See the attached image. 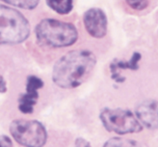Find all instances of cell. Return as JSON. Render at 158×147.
I'll use <instances>...</instances> for the list:
<instances>
[{
	"mask_svg": "<svg viewBox=\"0 0 158 147\" xmlns=\"http://www.w3.org/2000/svg\"><path fill=\"white\" fill-rule=\"evenodd\" d=\"M97 63V56L91 50L81 49L69 51L54 64L52 83L63 89L79 87L89 78Z\"/></svg>",
	"mask_w": 158,
	"mask_h": 147,
	"instance_id": "1",
	"label": "cell"
},
{
	"mask_svg": "<svg viewBox=\"0 0 158 147\" xmlns=\"http://www.w3.org/2000/svg\"><path fill=\"white\" fill-rule=\"evenodd\" d=\"M140 124L147 129H158V101L146 100L137 106L134 111Z\"/></svg>",
	"mask_w": 158,
	"mask_h": 147,
	"instance_id": "8",
	"label": "cell"
},
{
	"mask_svg": "<svg viewBox=\"0 0 158 147\" xmlns=\"http://www.w3.org/2000/svg\"><path fill=\"white\" fill-rule=\"evenodd\" d=\"M74 147H92L91 146L90 143L86 139L83 138V137H78L76 139L75 144Z\"/></svg>",
	"mask_w": 158,
	"mask_h": 147,
	"instance_id": "15",
	"label": "cell"
},
{
	"mask_svg": "<svg viewBox=\"0 0 158 147\" xmlns=\"http://www.w3.org/2000/svg\"><path fill=\"white\" fill-rule=\"evenodd\" d=\"M103 147H142L137 141L122 137H113L106 140Z\"/></svg>",
	"mask_w": 158,
	"mask_h": 147,
	"instance_id": "11",
	"label": "cell"
},
{
	"mask_svg": "<svg viewBox=\"0 0 158 147\" xmlns=\"http://www.w3.org/2000/svg\"><path fill=\"white\" fill-rule=\"evenodd\" d=\"M83 22L89 36L100 39L104 38L108 31V18L102 9L93 7L83 13Z\"/></svg>",
	"mask_w": 158,
	"mask_h": 147,
	"instance_id": "6",
	"label": "cell"
},
{
	"mask_svg": "<svg viewBox=\"0 0 158 147\" xmlns=\"http://www.w3.org/2000/svg\"><path fill=\"white\" fill-rule=\"evenodd\" d=\"M9 133L15 142L24 147H43L48 138L45 126L35 120H14L9 125Z\"/></svg>",
	"mask_w": 158,
	"mask_h": 147,
	"instance_id": "5",
	"label": "cell"
},
{
	"mask_svg": "<svg viewBox=\"0 0 158 147\" xmlns=\"http://www.w3.org/2000/svg\"><path fill=\"white\" fill-rule=\"evenodd\" d=\"M12 141L6 135H0V147H12Z\"/></svg>",
	"mask_w": 158,
	"mask_h": 147,
	"instance_id": "14",
	"label": "cell"
},
{
	"mask_svg": "<svg viewBox=\"0 0 158 147\" xmlns=\"http://www.w3.org/2000/svg\"><path fill=\"white\" fill-rule=\"evenodd\" d=\"M99 118L106 131L117 135L139 133L143 129L130 109L106 107L100 111Z\"/></svg>",
	"mask_w": 158,
	"mask_h": 147,
	"instance_id": "4",
	"label": "cell"
},
{
	"mask_svg": "<svg viewBox=\"0 0 158 147\" xmlns=\"http://www.w3.org/2000/svg\"><path fill=\"white\" fill-rule=\"evenodd\" d=\"M46 4L56 13L68 15L73 9V0H45Z\"/></svg>",
	"mask_w": 158,
	"mask_h": 147,
	"instance_id": "10",
	"label": "cell"
},
{
	"mask_svg": "<svg viewBox=\"0 0 158 147\" xmlns=\"http://www.w3.org/2000/svg\"><path fill=\"white\" fill-rule=\"evenodd\" d=\"M125 2L133 10L141 12L149 6L150 0H125Z\"/></svg>",
	"mask_w": 158,
	"mask_h": 147,
	"instance_id": "13",
	"label": "cell"
},
{
	"mask_svg": "<svg viewBox=\"0 0 158 147\" xmlns=\"http://www.w3.org/2000/svg\"><path fill=\"white\" fill-rule=\"evenodd\" d=\"M30 32L29 21L20 11L0 3V46L21 44Z\"/></svg>",
	"mask_w": 158,
	"mask_h": 147,
	"instance_id": "3",
	"label": "cell"
},
{
	"mask_svg": "<svg viewBox=\"0 0 158 147\" xmlns=\"http://www.w3.org/2000/svg\"><path fill=\"white\" fill-rule=\"evenodd\" d=\"M34 35L39 46L50 49H62L73 46L79 39L75 25L58 18H44L34 28Z\"/></svg>",
	"mask_w": 158,
	"mask_h": 147,
	"instance_id": "2",
	"label": "cell"
},
{
	"mask_svg": "<svg viewBox=\"0 0 158 147\" xmlns=\"http://www.w3.org/2000/svg\"><path fill=\"white\" fill-rule=\"evenodd\" d=\"M9 6L25 10H34L38 7L40 0H0Z\"/></svg>",
	"mask_w": 158,
	"mask_h": 147,
	"instance_id": "12",
	"label": "cell"
},
{
	"mask_svg": "<svg viewBox=\"0 0 158 147\" xmlns=\"http://www.w3.org/2000/svg\"><path fill=\"white\" fill-rule=\"evenodd\" d=\"M7 89V83L6 80L2 76L0 75V93H6Z\"/></svg>",
	"mask_w": 158,
	"mask_h": 147,
	"instance_id": "16",
	"label": "cell"
},
{
	"mask_svg": "<svg viewBox=\"0 0 158 147\" xmlns=\"http://www.w3.org/2000/svg\"><path fill=\"white\" fill-rule=\"evenodd\" d=\"M141 59V54L135 52L128 61L117 60L112 62L110 66V70L111 72V78L117 83H122L125 80V77L120 76V69H131L137 70L139 68V61Z\"/></svg>",
	"mask_w": 158,
	"mask_h": 147,
	"instance_id": "9",
	"label": "cell"
},
{
	"mask_svg": "<svg viewBox=\"0 0 158 147\" xmlns=\"http://www.w3.org/2000/svg\"><path fill=\"white\" fill-rule=\"evenodd\" d=\"M44 82L35 75H29L26 79V92L18 99V109L23 114H32L37 104L40 93L39 90L43 87Z\"/></svg>",
	"mask_w": 158,
	"mask_h": 147,
	"instance_id": "7",
	"label": "cell"
}]
</instances>
